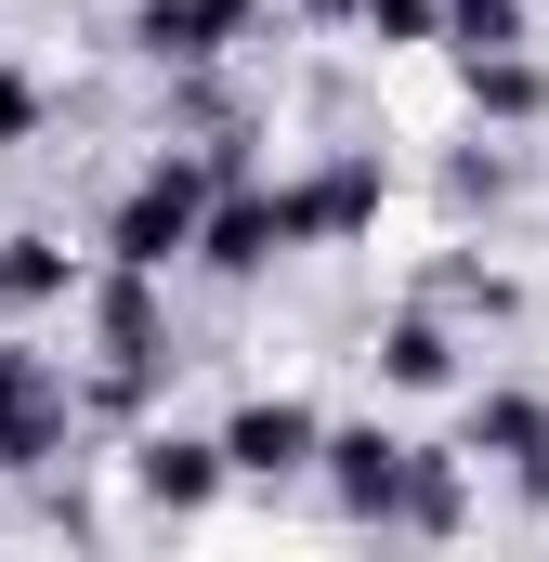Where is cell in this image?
<instances>
[{
	"mask_svg": "<svg viewBox=\"0 0 549 562\" xmlns=\"http://www.w3.org/2000/svg\"><path fill=\"white\" fill-rule=\"evenodd\" d=\"M183 236H197V183H183V170H157L132 210H119V262H170Z\"/></svg>",
	"mask_w": 549,
	"mask_h": 562,
	"instance_id": "obj_1",
	"label": "cell"
},
{
	"mask_svg": "<svg viewBox=\"0 0 549 562\" xmlns=\"http://www.w3.org/2000/svg\"><path fill=\"white\" fill-rule=\"evenodd\" d=\"M223 458L236 471H301L314 458V406H249V419L223 431Z\"/></svg>",
	"mask_w": 549,
	"mask_h": 562,
	"instance_id": "obj_2",
	"label": "cell"
},
{
	"mask_svg": "<svg viewBox=\"0 0 549 562\" xmlns=\"http://www.w3.org/2000/svg\"><path fill=\"white\" fill-rule=\"evenodd\" d=\"M249 0H144V53H210Z\"/></svg>",
	"mask_w": 549,
	"mask_h": 562,
	"instance_id": "obj_3",
	"label": "cell"
},
{
	"mask_svg": "<svg viewBox=\"0 0 549 562\" xmlns=\"http://www.w3.org/2000/svg\"><path fill=\"white\" fill-rule=\"evenodd\" d=\"M144 484L157 497H210V445H144Z\"/></svg>",
	"mask_w": 549,
	"mask_h": 562,
	"instance_id": "obj_4",
	"label": "cell"
},
{
	"mask_svg": "<svg viewBox=\"0 0 549 562\" xmlns=\"http://www.w3.org/2000/svg\"><path fill=\"white\" fill-rule=\"evenodd\" d=\"M511 26H524L511 0H458V40H471V53H511Z\"/></svg>",
	"mask_w": 549,
	"mask_h": 562,
	"instance_id": "obj_5",
	"label": "cell"
},
{
	"mask_svg": "<svg viewBox=\"0 0 549 562\" xmlns=\"http://www.w3.org/2000/svg\"><path fill=\"white\" fill-rule=\"evenodd\" d=\"M26 119H40V92H26V79H13V66H0V144L26 132Z\"/></svg>",
	"mask_w": 549,
	"mask_h": 562,
	"instance_id": "obj_6",
	"label": "cell"
}]
</instances>
